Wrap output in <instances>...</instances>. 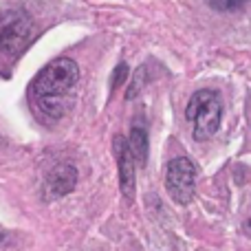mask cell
<instances>
[{
  "label": "cell",
  "mask_w": 251,
  "mask_h": 251,
  "mask_svg": "<svg viewBox=\"0 0 251 251\" xmlns=\"http://www.w3.org/2000/svg\"><path fill=\"white\" fill-rule=\"evenodd\" d=\"M79 79V66L69 57H57L47 64L31 82V91L42 108L51 117H60L66 110V100L75 93Z\"/></svg>",
  "instance_id": "1"
},
{
  "label": "cell",
  "mask_w": 251,
  "mask_h": 251,
  "mask_svg": "<svg viewBox=\"0 0 251 251\" xmlns=\"http://www.w3.org/2000/svg\"><path fill=\"white\" fill-rule=\"evenodd\" d=\"M207 2L218 11H234V9L243 7L245 0H207Z\"/></svg>",
  "instance_id": "8"
},
{
  "label": "cell",
  "mask_w": 251,
  "mask_h": 251,
  "mask_svg": "<svg viewBox=\"0 0 251 251\" xmlns=\"http://www.w3.org/2000/svg\"><path fill=\"white\" fill-rule=\"evenodd\" d=\"M245 231H247V234H251V218L247 223H245Z\"/></svg>",
  "instance_id": "10"
},
{
  "label": "cell",
  "mask_w": 251,
  "mask_h": 251,
  "mask_svg": "<svg viewBox=\"0 0 251 251\" xmlns=\"http://www.w3.org/2000/svg\"><path fill=\"white\" fill-rule=\"evenodd\" d=\"M115 152H117L119 185H122V192L126 196H132L137 163H134L132 152H130V148H128V139H126V137H115Z\"/></svg>",
  "instance_id": "5"
},
{
  "label": "cell",
  "mask_w": 251,
  "mask_h": 251,
  "mask_svg": "<svg viewBox=\"0 0 251 251\" xmlns=\"http://www.w3.org/2000/svg\"><path fill=\"white\" fill-rule=\"evenodd\" d=\"M126 75H128V64H126V62H122V64H119L117 69L113 71V77H110V86L117 88L119 84H124Z\"/></svg>",
  "instance_id": "9"
},
{
  "label": "cell",
  "mask_w": 251,
  "mask_h": 251,
  "mask_svg": "<svg viewBox=\"0 0 251 251\" xmlns=\"http://www.w3.org/2000/svg\"><path fill=\"white\" fill-rule=\"evenodd\" d=\"M165 190L178 205H187L196 190V165L185 156L172 159L165 168Z\"/></svg>",
  "instance_id": "4"
},
{
  "label": "cell",
  "mask_w": 251,
  "mask_h": 251,
  "mask_svg": "<svg viewBox=\"0 0 251 251\" xmlns=\"http://www.w3.org/2000/svg\"><path fill=\"white\" fill-rule=\"evenodd\" d=\"M33 20L20 9H2L0 11V53L16 57L25 51L33 35Z\"/></svg>",
  "instance_id": "3"
},
{
  "label": "cell",
  "mask_w": 251,
  "mask_h": 251,
  "mask_svg": "<svg viewBox=\"0 0 251 251\" xmlns=\"http://www.w3.org/2000/svg\"><path fill=\"white\" fill-rule=\"evenodd\" d=\"M75 183H77V170L69 163H60L47 176V194L51 199H60V196L73 192Z\"/></svg>",
  "instance_id": "6"
},
{
  "label": "cell",
  "mask_w": 251,
  "mask_h": 251,
  "mask_svg": "<svg viewBox=\"0 0 251 251\" xmlns=\"http://www.w3.org/2000/svg\"><path fill=\"white\" fill-rule=\"evenodd\" d=\"M185 119L192 124V134L196 141H205V139L214 137L216 130L221 128L223 119V101L216 91H196L190 97L185 108Z\"/></svg>",
  "instance_id": "2"
},
{
  "label": "cell",
  "mask_w": 251,
  "mask_h": 251,
  "mask_svg": "<svg viewBox=\"0 0 251 251\" xmlns=\"http://www.w3.org/2000/svg\"><path fill=\"white\" fill-rule=\"evenodd\" d=\"M128 148L137 165H143L148 161V132L143 126H132L128 137Z\"/></svg>",
  "instance_id": "7"
}]
</instances>
